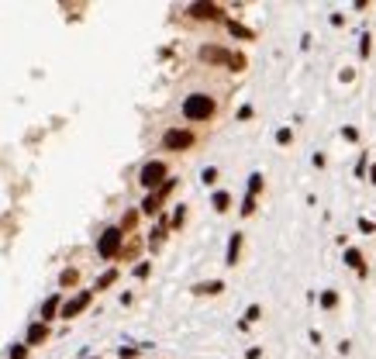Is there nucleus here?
I'll return each mask as SVG.
<instances>
[{
	"mask_svg": "<svg viewBox=\"0 0 376 359\" xmlns=\"http://www.w3.org/2000/svg\"><path fill=\"white\" fill-rule=\"evenodd\" d=\"M211 114H214V100L207 94H190L183 100V118L186 121H207Z\"/></svg>",
	"mask_w": 376,
	"mask_h": 359,
	"instance_id": "obj_1",
	"label": "nucleus"
},
{
	"mask_svg": "<svg viewBox=\"0 0 376 359\" xmlns=\"http://www.w3.org/2000/svg\"><path fill=\"white\" fill-rule=\"evenodd\" d=\"M121 242H124V232H121L118 225L107 228V232L97 239V256H100V259H114V256L121 252Z\"/></svg>",
	"mask_w": 376,
	"mask_h": 359,
	"instance_id": "obj_2",
	"label": "nucleus"
},
{
	"mask_svg": "<svg viewBox=\"0 0 376 359\" xmlns=\"http://www.w3.org/2000/svg\"><path fill=\"white\" fill-rule=\"evenodd\" d=\"M138 183H142V187H149V190L159 187V183H166V162H162V159L145 162V166L138 169Z\"/></svg>",
	"mask_w": 376,
	"mask_h": 359,
	"instance_id": "obj_3",
	"label": "nucleus"
},
{
	"mask_svg": "<svg viewBox=\"0 0 376 359\" xmlns=\"http://www.w3.org/2000/svg\"><path fill=\"white\" fill-rule=\"evenodd\" d=\"M190 145H194V131H186V128H169V131L162 135V149H169V152L190 149Z\"/></svg>",
	"mask_w": 376,
	"mask_h": 359,
	"instance_id": "obj_4",
	"label": "nucleus"
},
{
	"mask_svg": "<svg viewBox=\"0 0 376 359\" xmlns=\"http://www.w3.org/2000/svg\"><path fill=\"white\" fill-rule=\"evenodd\" d=\"M200 59L204 62H221V66H242L238 56L224 52V49H214V45H204V49H200Z\"/></svg>",
	"mask_w": 376,
	"mask_h": 359,
	"instance_id": "obj_5",
	"label": "nucleus"
},
{
	"mask_svg": "<svg viewBox=\"0 0 376 359\" xmlns=\"http://www.w3.org/2000/svg\"><path fill=\"white\" fill-rule=\"evenodd\" d=\"M90 297H93L90 290H79V294H76L73 300H66V304H62V318H76L79 311H83V307L90 304Z\"/></svg>",
	"mask_w": 376,
	"mask_h": 359,
	"instance_id": "obj_6",
	"label": "nucleus"
},
{
	"mask_svg": "<svg viewBox=\"0 0 376 359\" xmlns=\"http://www.w3.org/2000/svg\"><path fill=\"white\" fill-rule=\"evenodd\" d=\"M190 18L218 21V18H221V7H218V4H194V7H190Z\"/></svg>",
	"mask_w": 376,
	"mask_h": 359,
	"instance_id": "obj_7",
	"label": "nucleus"
},
{
	"mask_svg": "<svg viewBox=\"0 0 376 359\" xmlns=\"http://www.w3.org/2000/svg\"><path fill=\"white\" fill-rule=\"evenodd\" d=\"M45 335H49V325H45V321H35V325L28 328V345H38Z\"/></svg>",
	"mask_w": 376,
	"mask_h": 359,
	"instance_id": "obj_8",
	"label": "nucleus"
},
{
	"mask_svg": "<svg viewBox=\"0 0 376 359\" xmlns=\"http://www.w3.org/2000/svg\"><path fill=\"white\" fill-rule=\"evenodd\" d=\"M56 311H59V294H52V297L41 304V321H49V318H56Z\"/></svg>",
	"mask_w": 376,
	"mask_h": 359,
	"instance_id": "obj_9",
	"label": "nucleus"
},
{
	"mask_svg": "<svg viewBox=\"0 0 376 359\" xmlns=\"http://www.w3.org/2000/svg\"><path fill=\"white\" fill-rule=\"evenodd\" d=\"M194 290H197V294H221V290H224V283H221V280H211V283H197Z\"/></svg>",
	"mask_w": 376,
	"mask_h": 359,
	"instance_id": "obj_10",
	"label": "nucleus"
},
{
	"mask_svg": "<svg viewBox=\"0 0 376 359\" xmlns=\"http://www.w3.org/2000/svg\"><path fill=\"white\" fill-rule=\"evenodd\" d=\"M238 249H242V235H231V242H228V262L235 266V259H238Z\"/></svg>",
	"mask_w": 376,
	"mask_h": 359,
	"instance_id": "obj_11",
	"label": "nucleus"
},
{
	"mask_svg": "<svg viewBox=\"0 0 376 359\" xmlns=\"http://www.w3.org/2000/svg\"><path fill=\"white\" fill-rule=\"evenodd\" d=\"M345 259H349V266H352V270H359V273H366V270H362V256H359L356 249H349V252H345Z\"/></svg>",
	"mask_w": 376,
	"mask_h": 359,
	"instance_id": "obj_12",
	"label": "nucleus"
},
{
	"mask_svg": "<svg viewBox=\"0 0 376 359\" xmlns=\"http://www.w3.org/2000/svg\"><path fill=\"white\" fill-rule=\"evenodd\" d=\"M228 204H231V197H228L224 190H218V194H214V211H228Z\"/></svg>",
	"mask_w": 376,
	"mask_h": 359,
	"instance_id": "obj_13",
	"label": "nucleus"
},
{
	"mask_svg": "<svg viewBox=\"0 0 376 359\" xmlns=\"http://www.w3.org/2000/svg\"><path fill=\"white\" fill-rule=\"evenodd\" d=\"M114 280H118V270H107V273H104V277L97 280V290H104V287H111Z\"/></svg>",
	"mask_w": 376,
	"mask_h": 359,
	"instance_id": "obj_14",
	"label": "nucleus"
},
{
	"mask_svg": "<svg viewBox=\"0 0 376 359\" xmlns=\"http://www.w3.org/2000/svg\"><path fill=\"white\" fill-rule=\"evenodd\" d=\"M259 187H262V176H259V173H256V176H249V197H256Z\"/></svg>",
	"mask_w": 376,
	"mask_h": 359,
	"instance_id": "obj_15",
	"label": "nucleus"
},
{
	"mask_svg": "<svg viewBox=\"0 0 376 359\" xmlns=\"http://www.w3.org/2000/svg\"><path fill=\"white\" fill-rule=\"evenodd\" d=\"M76 277H79L76 270H66V273L59 277V283H62V287H69V283H76Z\"/></svg>",
	"mask_w": 376,
	"mask_h": 359,
	"instance_id": "obj_16",
	"label": "nucleus"
},
{
	"mask_svg": "<svg viewBox=\"0 0 376 359\" xmlns=\"http://www.w3.org/2000/svg\"><path fill=\"white\" fill-rule=\"evenodd\" d=\"M11 359H28V345H14V349H11Z\"/></svg>",
	"mask_w": 376,
	"mask_h": 359,
	"instance_id": "obj_17",
	"label": "nucleus"
},
{
	"mask_svg": "<svg viewBox=\"0 0 376 359\" xmlns=\"http://www.w3.org/2000/svg\"><path fill=\"white\" fill-rule=\"evenodd\" d=\"M200 180H204V183H214V180H218V169H204Z\"/></svg>",
	"mask_w": 376,
	"mask_h": 359,
	"instance_id": "obj_18",
	"label": "nucleus"
},
{
	"mask_svg": "<svg viewBox=\"0 0 376 359\" xmlns=\"http://www.w3.org/2000/svg\"><path fill=\"white\" fill-rule=\"evenodd\" d=\"M256 318H259V307H256V304H252V307L245 311V321H256Z\"/></svg>",
	"mask_w": 376,
	"mask_h": 359,
	"instance_id": "obj_19",
	"label": "nucleus"
}]
</instances>
